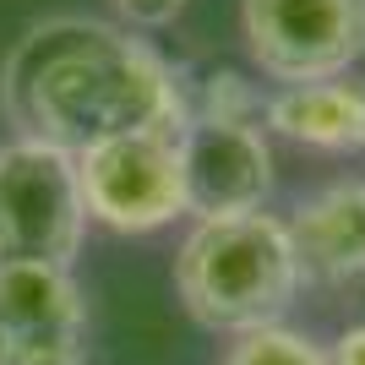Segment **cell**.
I'll return each mask as SVG.
<instances>
[{
    "mask_svg": "<svg viewBox=\"0 0 365 365\" xmlns=\"http://www.w3.org/2000/svg\"><path fill=\"white\" fill-rule=\"evenodd\" d=\"M88 224L109 235H153L185 218V164L175 131H125L76 153Z\"/></svg>",
    "mask_w": 365,
    "mask_h": 365,
    "instance_id": "4",
    "label": "cell"
},
{
    "mask_svg": "<svg viewBox=\"0 0 365 365\" xmlns=\"http://www.w3.org/2000/svg\"><path fill=\"white\" fill-rule=\"evenodd\" d=\"M240 44L278 88L344 76L365 55V0H240Z\"/></svg>",
    "mask_w": 365,
    "mask_h": 365,
    "instance_id": "5",
    "label": "cell"
},
{
    "mask_svg": "<svg viewBox=\"0 0 365 365\" xmlns=\"http://www.w3.org/2000/svg\"><path fill=\"white\" fill-rule=\"evenodd\" d=\"M0 365H88V300L71 267L0 262Z\"/></svg>",
    "mask_w": 365,
    "mask_h": 365,
    "instance_id": "7",
    "label": "cell"
},
{
    "mask_svg": "<svg viewBox=\"0 0 365 365\" xmlns=\"http://www.w3.org/2000/svg\"><path fill=\"white\" fill-rule=\"evenodd\" d=\"M224 365H333V349L322 338L300 333V327H257V333H240L229 344Z\"/></svg>",
    "mask_w": 365,
    "mask_h": 365,
    "instance_id": "10",
    "label": "cell"
},
{
    "mask_svg": "<svg viewBox=\"0 0 365 365\" xmlns=\"http://www.w3.org/2000/svg\"><path fill=\"white\" fill-rule=\"evenodd\" d=\"M327 349H333V365H365V322H349Z\"/></svg>",
    "mask_w": 365,
    "mask_h": 365,
    "instance_id": "12",
    "label": "cell"
},
{
    "mask_svg": "<svg viewBox=\"0 0 365 365\" xmlns=\"http://www.w3.org/2000/svg\"><path fill=\"white\" fill-rule=\"evenodd\" d=\"M305 273L294 257L284 213H229L191 218L175 251V294L185 317L207 333H257L289 317Z\"/></svg>",
    "mask_w": 365,
    "mask_h": 365,
    "instance_id": "2",
    "label": "cell"
},
{
    "mask_svg": "<svg viewBox=\"0 0 365 365\" xmlns=\"http://www.w3.org/2000/svg\"><path fill=\"white\" fill-rule=\"evenodd\" d=\"M185 6H191V0H115V11L125 16V28H164Z\"/></svg>",
    "mask_w": 365,
    "mask_h": 365,
    "instance_id": "11",
    "label": "cell"
},
{
    "mask_svg": "<svg viewBox=\"0 0 365 365\" xmlns=\"http://www.w3.org/2000/svg\"><path fill=\"white\" fill-rule=\"evenodd\" d=\"M305 284H365V180H333L284 213Z\"/></svg>",
    "mask_w": 365,
    "mask_h": 365,
    "instance_id": "8",
    "label": "cell"
},
{
    "mask_svg": "<svg viewBox=\"0 0 365 365\" xmlns=\"http://www.w3.org/2000/svg\"><path fill=\"white\" fill-rule=\"evenodd\" d=\"M88 235L76 158L49 142H0V262L71 267Z\"/></svg>",
    "mask_w": 365,
    "mask_h": 365,
    "instance_id": "3",
    "label": "cell"
},
{
    "mask_svg": "<svg viewBox=\"0 0 365 365\" xmlns=\"http://www.w3.org/2000/svg\"><path fill=\"white\" fill-rule=\"evenodd\" d=\"M0 115L16 137L82 153L125 131H175L191 115L180 71L125 22L38 16L0 61Z\"/></svg>",
    "mask_w": 365,
    "mask_h": 365,
    "instance_id": "1",
    "label": "cell"
},
{
    "mask_svg": "<svg viewBox=\"0 0 365 365\" xmlns=\"http://www.w3.org/2000/svg\"><path fill=\"white\" fill-rule=\"evenodd\" d=\"M267 137H284L311 153H365V76L344 71L327 82H294L267 93Z\"/></svg>",
    "mask_w": 365,
    "mask_h": 365,
    "instance_id": "9",
    "label": "cell"
},
{
    "mask_svg": "<svg viewBox=\"0 0 365 365\" xmlns=\"http://www.w3.org/2000/svg\"><path fill=\"white\" fill-rule=\"evenodd\" d=\"M185 164V218L262 213L273 197L278 164L262 115H202L191 109L180 125Z\"/></svg>",
    "mask_w": 365,
    "mask_h": 365,
    "instance_id": "6",
    "label": "cell"
}]
</instances>
